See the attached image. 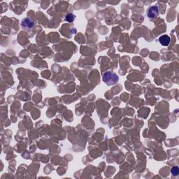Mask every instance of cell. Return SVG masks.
<instances>
[{
  "label": "cell",
  "mask_w": 179,
  "mask_h": 179,
  "mask_svg": "<svg viewBox=\"0 0 179 179\" xmlns=\"http://www.w3.org/2000/svg\"><path fill=\"white\" fill-rule=\"evenodd\" d=\"M171 173L172 174V175H173L174 176H177L178 175V173H179L178 167L175 166V167H172L171 169Z\"/></svg>",
  "instance_id": "8992f818"
},
{
  "label": "cell",
  "mask_w": 179,
  "mask_h": 179,
  "mask_svg": "<svg viewBox=\"0 0 179 179\" xmlns=\"http://www.w3.org/2000/svg\"><path fill=\"white\" fill-rule=\"evenodd\" d=\"M159 42L162 46H168L170 44V42H171V38L168 35H162L159 39Z\"/></svg>",
  "instance_id": "277c9868"
},
{
  "label": "cell",
  "mask_w": 179,
  "mask_h": 179,
  "mask_svg": "<svg viewBox=\"0 0 179 179\" xmlns=\"http://www.w3.org/2000/svg\"><path fill=\"white\" fill-rule=\"evenodd\" d=\"M119 80V77L116 73L111 71H107L103 76V81L107 84V86H113Z\"/></svg>",
  "instance_id": "6da1fadb"
},
{
  "label": "cell",
  "mask_w": 179,
  "mask_h": 179,
  "mask_svg": "<svg viewBox=\"0 0 179 179\" xmlns=\"http://www.w3.org/2000/svg\"><path fill=\"white\" fill-rule=\"evenodd\" d=\"M34 25V21H32L30 18H24L21 22L22 28L25 30H30V29H32L33 28Z\"/></svg>",
  "instance_id": "3957f363"
},
{
  "label": "cell",
  "mask_w": 179,
  "mask_h": 179,
  "mask_svg": "<svg viewBox=\"0 0 179 179\" xmlns=\"http://www.w3.org/2000/svg\"><path fill=\"white\" fill-rule=\"evenodd\" d=\"M160 14L159 8L157 6H152L147 10V16L150 20H155Z\"/></svg>",
  "instance_id": "7a4b0ae2"
},
{
  "label": "cell",
  "mask_w": 179,
  "mask_h": 179,
  "mask_svg": "<svg viewBox=\"0 0 179 179\" xmlns=\"http://www.w3.org/2000/svg\"><path fill=\"white\" fill-rule=\"evenodd\" d=\"M75 18H76V16H75L74 15L71 14V13H69V14H68V15H66L65 20H66V21H67V22H73V21H74Z\"/></svg>",
  "instance_id": "5b68a950"
}]
</instances>
